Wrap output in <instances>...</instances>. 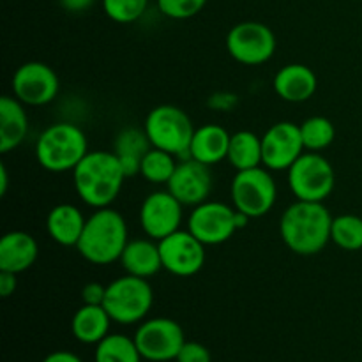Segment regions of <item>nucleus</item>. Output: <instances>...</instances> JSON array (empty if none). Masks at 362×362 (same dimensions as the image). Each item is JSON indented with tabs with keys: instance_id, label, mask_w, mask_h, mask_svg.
<instances>
[{
	"instance_id": "c9c22d12",
	"label": "nucleus",
	"mask_w": 362,
	"mask_h": 362,
	"mask_svg": "<svg viewBox=\"0 0 362 362\" xmlns=\"http://www.w3.org/2000/svg\"><path fill=\"white\" fill-rule=\"evenodd\" d=\"M60 6L67 11V13H83L88 11L95 4V0H59Z\"/></svg>"
},
{
	"instance_id": "9b49d317",
	"label": "nucleus",
	"mask_w": 362,
	"mask_h": 362,
	"mask_svg": "<svg viewBox=\"0 0 362 362\" xmlns=\"http://www.w3.org/2000/svg\"><path fill=\"white\" fill-rule=\"evenodd\" d=\"M276 35L260 21H240L226 35V49L233 60L244 66H260L276 53Z\"/></svg>"
},
{
	"instance_id": "b1692460",
	"label": "nucleus",
	"mask_w": 362,
	"mask_h": 362,
	"mask_svg": "<svg viewBox=\"0 0 362 362\" xmlns=\"http://www.w3.org/2000/svg\"><path fill=\"white\" fill-rule=\"evenodd\" d=\"M152 148L151 140H148L145 129L138 127H124L113 141V152L119 158L120 166H122L126 177H134L140 173L141 159Z\"/></svg>"
},
{
	"instance_id": "f3484780",
	"label": "nucleus",
	"mask_w": 362,
	"mask_h": 362,
	"mask_svg": "<svg viewBox=\"0 0 362 362\" xmlns=\"http://www.w3.org/2000/svg\"><path fill=\"white\" fill-rule=\"evenodd\" d=\"M39 255L37 240L23 230L7 232L0 239V271L21 274L35 264Z\"/></svg>"
},
{
	"instance_id": "7c9ffc66",
	"label": "nucleus",
	"mask_w": 362,
	"mask_h": 362,
	"mask_svg": "<svg viewBox=\"0 0 362 362\" xmlns=\"http://www.w3.org/2000/svg\"><path fill=\"white\" fill-rule=\"evenodd\" d=\"M159 13L172 20H187L200 13L207 0H156Z\"/></svg>"
},
{
	"instance_id": "a878e982",
	"label": "nucleus",
	"mask_w": 362,
	"mask_h": 362,
	"mask_svg": "<svg viewBox=\"0 0 362 362\" xmlns=\"http://www.w3.org/2000/svg\"><path fill=\"white\" fill-rule=\"evenodd\" d=\"M134 338L126 334H108L95 345L94 362H141Z\"/></svg>"
},
{
	"instance_id": "aec40b11",
	"label": "nucleus",
	"mask_w": 362,
	"mask_h": 362,
	"mask_svg": "<svg viewBox=\"0 0 362 362\" xmlns=\"http://www.w3.org/2000/svg\"><path fill=\"white\" fill-rule=\"evenodd\" d=\"M28 134V115L25 105L14 95L0 99V152L9 154L20 147Z\"/></svg>"
},
{
	"instance_id": "1a4fd4ad",
	"label": "nucleus",
	"mask_w": 362,
	"mask_h": 362,
	"mask_svg": "<svg viewBox=\"0 0 362 362\" xmlns=\"http://www.w3.org/2000/svg\"><path fill=\"white\" fill-rule=\"evenodd\" d=\"M288 187L297 200H327L336 186V173L320 152H304L288 170Z\"/></svg>"
},
{
	"instance_id": "f257e3e1",
	"label": "nucleus",
	"mask_w": 362,
	"mask_h": 362,
	"mask_svg": "<svg viewBox=\"0 0 362 362\" xmlns=\"http://www.w3.org/2000/svg\"><path fill=\"white\" fill-rule=\"evenodd\" d=\"M332 216L320 202H303L285 209L279 221V233L290 251L300 257H311L325 250L331 243Z\"/></svg>"
},
{
	"instance_id": "39448f33",
	"label": "nucleus",
	"mask_w": 362,
	"mask_h": 362,
	"mask_svg": "<svg viewBox=\"0 0 362 362\" xmlns=\"http://www.w3.org/2000/svg\"><path fill=\"white\" fill-rule=\"evenodd\" d=\"M154 304V290L145 278L120 276L106 285V296L103 306L115 324H141L151 313Z\"/></svg>"
},
{
	"instance_id": "6e6552de",
	"label": "nucleus",
	"mask_w": 362,
	"mask_h": 362,
	"mask_svg": "<svg viewBox=\"0 0 362 362\" xmlns=\"http://www.w3.org/2000/svg\"><path fill=\"white\" fill-rule=\"evenodd\" d=\"M233 207L250 219L262 218L272 211L278 198V186L271 170L265 166L240 170L230 187Z\"/></svg>"
},
{
	"instance_id": "72a5a7b5",
	"label": "nucleus",
	"mask_w": 362,
	"mask_h": 362,
	"mask_svg": "<svg viewBox=\"0 0 362 362\" xmlns=\"http://www.w3.org/2000/svg\"><path fill=\"white\" fill-rule=\"evenodd\" d=\"M106 296V286L98 281H90L81 288V300L83 304H92V306H103Z\"/></svg>"
},
{
	"instance_id": "dca6fc26",
	"label": "nucleus",
	"mask_w": 362,
	"mask_h": 362,
	"mask_svg": "<svg viewBox=\"0 0 362 362\" xmlns=\"http://www.w3.org/2000/svg\"><path fill=\"white\" fill-rule=\"evenodd\" d=\"M212 172L211 166L186 158L177 163L172 179L168 180V191L184 205V207H197L207 202L212 191Z\"/></svg>"
},
{
	"instance_id": "423d86ee",
	"label": "nucleus",
	"mask_w": 362,
	"mask_h": 362,
	"mask_svg": "<svg viewBox=\"0 0 362 362\" xmlns=\"http://www.w3.org/2000/svg\"><path fill=\"white\" fill-rule=\"evenodd\" d=\"M144 129L152 147L170 152L177 158L179 156L187 158L197 127L182 108L173 105H159L148 112Z\"/></svg>"
},
{
	"instance_id": "0eeeda50",
	"label": "nucleus",
	"mask_w": 362,
	"mask_h": 362,
	"mask_svg": "<svg viewBox=\"0 0 362 362\" xmlns=\"http://www.w3.org/2000/svg\"><path fill=\"white\" fill-rule=\"evenodd\" d=\"M250 218L233 205L223 202H204L191 211L187 230L205 246H219L233 237L239 228L247 225Z\"/></svg>"
},
{
	"instance_id": "6ab92c4d",
	"label": "nucleus",
	"mask_w": 362,
	"mask_h": 362,
	"mask_svg": "<svg viewBox=\"0 0 362 362\" xmlns=\"http://www.w3.org/2000/svg\"><path fill=\"white\" fill-rule=\"evenodd\" d=\"M230 138L232 134L219 124H204L194 131L187 158L197 159L207 166L218 165L228 158Z\"/></svg>"
},
{
	"instance_id": "473e14b6",
	"label": "nucleus",
	"mask_w": 362,
	"mask_h": 362,
	"mask_svg": "<svg viewBox=\"0 0 362 362\" xmlns=\"http://www.w3.org/2000/svg\"><path fill=\"white\" fill-rule=\"evenodd\" d=\"M207 105L211 106L212 110H216V112H232V110H235L237 105H239V98H237V94L228 90L214 92V94L209 98Z\"/></svg>"
},
{
	"instance_id": "4468645a",
	"label": "nucleus",
	"mask_w": 362,
	"mask_h": 362,
	"mask_svg": "<svg viewBox=\"0 0 362 362\" xmlns=\"http://www.w3.org/2000/svg\"><path fill=\"white\" fill-rule=\"evenodd\" d=\"M163 269L179 278H189L202 271L205 264V244L189 230H177L159 240Z\"/></svg>"
},
{
	"instance_id": "c756f323",
	"label": "nucleus",
	"mask_w": 362,
	"mask_h": 362,
	"mask_svg": "<svg viewBox=\"0 0 362 362\" xmlns=\"http://www.w3.org/2000/svg\"><path fill=\"white\" fill-rule=\"evenodd\" d=\"M103 11L115 23H134L145 14L148 0H101Z\"/></svg>"
},
{
	"instance_id": "e433bc0d",
	"label": "nucleus",
	"mask_w": 362,
	"mask_h": 362,
	"mask_svg": "<svg viewBox=\"0 0 362 362\" xmlns=\"http://www.w3.org/2000/svg\"><path fill=\"white\" fill-rule=\"evenodd\" d=\"M42 362H83V359L69 350H55V352L48 354Z\"/></svg>"
},
{
	"instance_id": "20e7f679",
	"label": "nucleus",
	"mask_w": 362,
	"mask_h": 362,
	"mask_svg": "<svg viewBox=\"0 0 362 362\" xmlns=\"http://www.w3.org/2000/svg\"><path fill=\"white\" fill-rule=\"evenodd\" d=\"M88 154L87 134L71 122H57L46 127L35 141V159L46 172H73Z\"/></svg>"
},
{
	"instance_id": "393cba45",
	"label": "nucleus",
	"mask_w": 362,
	"mask_h": 362,
	"mask_svg": "<svg viewBox=\"0 0 362 362\" xmlns=\"http://www.w3.org/2000/svg\"><path fill=\"white\" fill-rule=\"evenodd\" d=\"M226 159L237 172L264 165L262 163V136L247 129L233 133L230 138L228 158Z\"/></svg>"
},
{
	"instance_id": "cd10ccee",
	"label": "nucleus",
	"mask_w": 362,
	"mask_h": 362,
	"mask_svg": "<svg viewBox=\"0 0 362 362\" xmlns=\"http://www.w3.org/2000/svg\"><path fill=\"white\" fill-rule=\"evenodd\" d=\"M303 144L308 152L325 151L336 138V127L327 117L315 115L300 124Z\"/></svg>"
},
{
	"instance_id": "ddd939ff",
	"label": "nucleus",
	"mask_w": 362,
	"mask_h": 362,
	"mask_svg": "<svg viewBox=\"0 0 362 362\" xmlns=\"http://www.w3.org/2000/svg\"><path fill=\"white\" fill-rule=\"evenodd\" d=\"M304 151L300 126L290 120L272 124L262 136V163L271 172L288 170Z\"/></svg>"
},
{
	"instance_id": "4c0bfd02",
	"label": "nucleus",
	"mask_w": 362,
	"mask_h": 362,
	"mask_svg": "<svg viewBox=\"0 0 362 362\" xmlns=\"http://www.w3.org/2000/svg\"><path fill=\"white\" fill-rule=\"evenodd\" d=\"M7 186H9V173H7L6 165H0V197H6Z\"/></svg>"
},
{
	"instance_id": "c85d7f7f",
	"label": "nucleus",
	"mask_w": 362,
	"mask_h": 362,
	"mask_svg": "<svg viewBox=\"0 0 362 362\" xmlns=\"http://www.w3.org/2000/svg\"><path fill=\"white\" fill-rule=\"evenodd\" d=\"M331 240L345 251L362 250V218L356 214H341L332 218Z\"/></svg>"
},
{
	"instance_id": "f8f14e48",
	"label": "nucleus",
	"mask_w": 362,
	"mask_h": 362,
	"mask_svg": "<svg viewBox=\"0 0 362 362\" xmlns=\"http://www.w3.org/2000/svg\"><path fill=\"white\" fill-rule=\"evenodd\" d=\"M11 87L14 98L20 99L25 106H45L57 98L60 81L53 67L32 60L21 64L14 71Z\"/></svg>"
},
{
	"instance_id": "bb28decb",
	"label": "nucleus",
	"mask_w": 362,
	"mask_h": 362,
	"mask_svg": "<svg viewBox=\"0 0 362 362\" xmlns=\"http://www.w3.org/2000/svg\"><path fill=\"white\" fill-rule=\"evenodd\" d=\"M177 156L152 147L141 159L140 175L151 184H168L177 168Z\"/></svg>"
},
{
	"instance_id": "412c9836",
	"label": "nucleus",
	"mask_w": 362,
	"mask_h": 362,
	"mask_svg": "<svg viewBox=\"0 0 362 362\" xmlns=\"http://www.w3.org/2000/svg\"><path fill=\"white\" fill-rule=\"evenodd\" d=\"M87 218L83 212L71 204H59L48 212L46 230L53 243L64 247H76L83 233Z\"/></svg>"
},
{
	"instance_id": "4be33fe9",
	"label": "nucleus",
	"mask_w": 362,
	"mask_h": 362,
	"mask_svg": "<svg viewBox=\"0 0 362 362\" xmlns=\"http://www.w3.org/2000/svg\"><path fill=\"white\" fill-rule=\"evenodd\" d=\"M119 262L126 274L136 276V278L148 279L163 271L159 244L151 237L129 240Z\"/></svg>"
},
{
	"instance_id": "5701e85b",
	"label": "nucleus",
	"mask_w": 362,
	"mask_h": 362,
	"mask_svg": "<svg viewBox=\"0 0 362 362\" xmlns=\"http://www.w3.org/2000/svg\"><path fill=\"white\" fill-rule=\"evenodd\" d=\"M112 317L108 315L105 306H92L83 304L71 320V332L74 339L83 345H98L99 341L110 334Z\"/></svg>"
},
{
	"instance_id": "a211bd4d",
	"label": "nucleus",
	"mask_w": 362,
	"mask_h": 362,
	"mask_svg": "<svg viewBox=\"0 0 362 362\" xmlns=\"http://www.w3.org/2000/svg\"><path fill=\"white\" fill-rule=\"evenodd\" d=\"M272 87L283 101L304 103L315 95L318 80L311 67L304 64H286L276 73Z\"/></svg>"
},
{
	"instance_id": "f03ea898",
	"label": "nucleus",
	"mask_w": 362,
	"mask_h": 362,
	"mask_svg": "<svg viewBox=\"0 0 362 362\" xmlns=\"http://www.w3.org/2000/svg\"><path fill=\"white\" fill-rule=\"evenodd\" d=\"M71 173L74 191L80 200L92 209L110 207L127 179L113 151H88Z\"/></svg>"
},
{
	"instance_id": "2f4dec72",
	"label": "nucleus",
	"mask_w": 362,
	"mask_h": 362,
	"mask_svg": "<svg viewBox=\"0 0 362 362\" xmlns=\"http://www.w3.org/2000/svg\"><path fill=\"white\" fill-rule=\"evenodd\" d=\"M175 362H212V356L205 345L198 341H186Z\"/></svg>"
},
{
	"instance_id": "2eb2a0df",
	"label": "nucleus",
	"mask_w": 362,
	"mask_h": 362,
	"mask_svg": "<svg viewBox=\"0 0 362 362\" xmlns=\"http://www.w3.org/2000/svg\"><path fill=\"white\" fill-rule=\"evenodd\" d=\"M184 205L166 191H154L148 194L140 207V225L145 235L154 240H161L180 230Z\"/></svg>"
},
{
	"instance_id": "7ed1b4c3",
	"label": "nucleus",
	"mask_w": 362,
	"mask_h": 362,
	"mask_svg": "<svg viewBox=\"0 0 362 362\" xmlns=\"http://www.w3.org/2000/svg\"><path fill=\"white\" fill-rule=\"evenodd\" d=\"M129 243L126 219L115 209H95L85 223L76 250L94 265H110L120 260V255Z\"/></svg>"
},
{
	"instance_id": "f704fd0d",
	"label": "nucleus",
	"mask_w": 362,
	"mask_h": 362,
	"mask_svg": "<svg viewBox=\"0 0 362 362\" xmlns=\"http://www.w3.org/2000/svg\"><path fill=\"white\" fill-rule=\"evenodd\" d=\"M18 274H13V272H7V271H0V296L4 299L13 296L16 292V286H18Z\"/></svg>"
},
{
	"instance_id": "9d476101",
	"label": "nucleus",
	"mask_w": 362,
	"mask_h": 362,
	"mask_svg": "<svg viewBox=\"0 0 362 362\" xmlns=\"http://www.w3.org/2000/svg\"><path fill=\"white\" fill-rule=\"evenodd\" d=\"M133 338L141 357L148 362L175 361L186 343L184 329L180 327L179 322L166 317L144 320L138 325Z\"/></svg>"
}]
</instances>
